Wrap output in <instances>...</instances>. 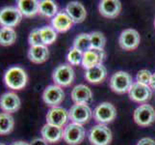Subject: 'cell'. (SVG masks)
I'll use <instances>...</instances> for the list:
<instances>
[{"mask_svg":"<svg viewBox=\"0 0 155 145\" xmlns=\"http://www.w3.org/2000/svg\"><path fill=\"white\" fill-rule=\"evenodd\" d=\"M30 145H48V143H47L44 138H41V137H38V138H34L33 140H32L30 143Z\"/></svg>","mask_w":155,"mask_h":145,"instance_id":"cell-34","label":"cell"},{"mask_svg":"<svg viewBox=\"0 0 155 145\" xmlns=\"http://www.w3.org/2000/svg\"><path fill=\"white\" fill-rule=\"evenodd\" d=\"M40 35L42 41V44L45 46H50L57 39V32L52 26H44L40 28Z\"/></svg>","mask_w":155,"mask_h":145,"instance_id":"cell-28","label":"cell"},{"mask_svg":"<svg viewBox=\"0 0 155 145\" xmlns=\"http://www.w3.org/2000/svg\"><path fill=\"white\" fill-rule=\"evenodd\" d=\"M137 145H155V140L150 137H143L139 140Z\"/></svg>","mask_w":155,"mask_h":145,"instance_id":"cell-33","label":"cell"},{"mask_svg":"<svg viewBox=\"0 0 155 145\" xmlns=\"http://www.w3.org/2000/svg\"><path fill=\"white\" fill-rule=\"evenodd\" d=\"M141 37L135 29H125L120 33L119 43L122 50H134L140 45Z\"/></svg>","mask_w":155,"mask_h":145,"instance_id":"cell-11","label":"cell"},{"mask_svg":"<svg viewBox=\"0 0 155 145\" xmlns=\"http://www.w3.org/2000/svg\"><path fill=\"white\" fill-rule=\"evenodd\" d=\"M51 24L56 32L64 33L71 28L73 21L66 12H60L52 19Z\"/></svg>","mask_w":155,"mask_h":145,"instance_id":"cell-18","label":"cell"},{"mask_svg":"<svg viewBox=\"0 0 155 145\" xmlns=\"http://www.w3.org/2000/svg\"><path fill=\"white\" fill-rule=\"evenodd\" d=\"M105 52L104 50H88L87 52L83 53V59H82V66L85 69H90L94 66L99 65V64H102V62L105 59Z\"/></svg>","mask_w":155,"mask_h":145,"instance_id":"cell-16","label":"cell"},{"mask_svg":"<svg viewBox=\"0 0 155 145\" xmlns=\"http://www.w3.org/2000/svg\"><path fill=\"white\" fill-rule=\"evenodd\" d=\"M73 47L80 50L83 53L87 52L90 50H92L90 34H87V33L79 34L73 41Z\"/></svg>","mask_w":155,"mask_h":145,"instance_id":"cell-27","label":"cell"},{"mask_svg":"<svg viewBox=\"0 0 155 145\" xmlns=\"http://www.w3.org/2000/svg\"><path fill=\"white\" fill-rule=\"evenodd\" d=\"M11 145H30V144L27 143V142H25V141H22V140H18V141L13 142Z\"/></svg>","mask_w":155,"mask_h":145,"instance_id":"cell-36","label":"cell"},{"mask_svg":"<svg viewBox=\"0 0 155 145\" xmlns=\"http://www.w3.org/2000/svg\"><path fill=\"white\" fill-rule=\"evenodd\" d=\"M66 13L69 16L73 23H81L86 19L87 12L86 9L78 1L69 2L66 7Z\"/></svg>","mask_w":155,"mask_h":145,"instance_id":"cell-17","label":"cell"},{"mask_svg":"<svg viewBox=\"0 0 155 145\" xmlns=\"http://www.w3.org/2000/svg\"><path fill=\"white\" fill-rule=\"evenodd\" d=\"M132 84V77L124 71L115 73L110 78V88L117 94L128 92Z\"/></svg>","mask_w":155,"mask_h":145,"instance_id":"cell-3","label":"cell"},{"mask_svg":"<svg viewBox=\"0 0 155 145\" xmlns=\"http://www.w3.org/2000/svg\"><path fill=\"white\" fill-rule=\"evenodd\" d=\"M17 41V32L14 28L0 27V46L10 47Z\"/></svg>","mask_w":155,"mask_h":145,"instance_id":"cell-26","label":"cell"},{"mask_svg":"<svg viewBox=\"0 0 155 145\" xmlns=\"http://www.w3.org/2000/svg\"><path fill=\"white\" fill-rule=\"evenodd\" d=\"M129 97L136 103H146L149 101L152 96V90L150 86L143 83L134 82L129 89Z\"/></svg>","mask_w":155,"mask_h":145,"instance_id":"cell-12","label":"cell"},{"mask_svg":"<svg viewBox=\"0 0 155 145\" xmlns=\"http://www.w3.org/2000/svg\"><path fill=\"white\" fill-rule=\"evenodd\" d=\"M15 127V119L14 117L6 113L1 112L0 113V136H6L12 133Z\"/></svg>","mask_w":155,"mask_h":145,"instance_id":"cell-25","label":"cell"},{"mask_svg":"<svg viewBox=\"0 0 155 145\" xmlns=\"http://www.w3.org/2000/svg\"><path fill=\"white\" fill-rule=\"evenodd\" d=\"M69 118L68 111L63 107H52L46 114V124L63 128Z\"/></svg>","mask_w":155,"mask_h":145,"instance_id":"cell-13","label":"cell"},{"mask_svg":"<svg viewBox=\"0 0 155 145\" xmlns=\"http://www.w3.org/2000/svg\"><path fill=\"white\" fill-rule=\"evenodd\" d=\"M0 145H6V144H4V143H1V142H0Z\"/></svg>","mask_w":155,"mask_h":145,"instance_id":"cell-37","label":"cell"},{"mask_svg":"<svg viewBox=\"0 0 155 145\" xmlns=\"http://www.w3.org/2000/svg\"><path fill=\"white\" fill-rule=\"evenodd\" d=\"M65 99V93L62 87L58 85H48L42 93V100L45 104L51 107H57Z\"/></svg>","mask_w":155,"mask_h":145,"instance_id":"cell-10","label":"cell"},{"mask_svg":"<svg viewBox=\"0 0 155 145\" xmlns=\"http://www.w3.org/2000/svg\"><path fill=\"white\" fill-rule=\"evenodd\" d=\"M21 105L19 97L15 92H6L0 97V109L4 112L12 114L17 112Z\"/></svg>","mask_w":155,"mask_h":145,"instance_id":"cell-14","label":"cell"},{"mask_svg":"<svg viewBox=\"0 0 155 145\" xmlns=\"http://www.w3.org/2000/svg\"><path fill=\"white\" fill-rule=\"evenodd\" d=\"M154 27H155V19H154Z\"/></svg>","mask_w":155,"mask_h":145,"instance_id":"cell-38","label":"cell"},{"mask_svg":"<svg viewBox=\"0 0 155 145\" xmlns=\"http://www.w3.org/2000/svg\"><path fill=\"white\" fill-rule=\"evenodd\" d=\"M67 59L68 63L72 66H78L79 64L82 63V59H83V52L80 50H76V48L72 47L69 52L68 53Z\"/></svg>","mask_w":155,"mask_h":145,"instance_id":"cell-30","label":"cell"},{"mask_svg":"<svg viewBox=\"0 0 155 145\" xmlns=\"http://www.w3.org/2000/svg\"><path fill=\"white\" fill-rule=\"evenodd\" d=\"M39 14L45 18H54L58 14L57 4L52 0H42L39 3Z\"/></svg>","mask_w":155,"mask_h":145,"instance_id":"cell-24","label":"cell"},{"mask_svg":"<svg viewBox=\"0 0 155 145\" xmlns=\"http://www.w3.org/2000/svg\"><path fill=\"white\" fill-rule=\"evenodd\" d=\"M39 3L37 0H18L17 7L23 17L32 18L39 14Z\"/></svg>","mask_w":155,"mask_h":145,"instance_id":"cell-23","label":"cell"},{"mask_svg":"<svg viewBox=\"0 0 155 145\" xmlns=\"http://www.w3.org/2000/svg\"><path fill=\"white\" fill-rule=\"evenodd\" d=\"M94 118L99 124H107L110 123L117 117V109L116 107L110 103H101L98 105L94 110Z\"/></svg>","mask_w":155,"mask_h":145,"instance_id":"cell-7","label":"cell"},{"mask_svg":"<svg viewBox=\"0 0 155 145\" xmlns=\"http://www.w3.org/2000/svg\"><path fill=\"white\" fill-rule=\"evenodd\" d=\"M98 10L104 18L115 19L120 13L121 3L119 0H103L99 3Z\"/></svg>","mask_w":155,"mask_h":145,"instance_id":"cell-15","label":"cell"},{"mask_svg":"<svg viewBox=\"0 0 155 145\" xmlns=\"http://www.w3.org/2000/svg\"><path fill=\"white\" fill-rule=\"evenodd\" d=\"M23 16L17 6H6L0 9V26L15 28L21 22Z\"/></svg>","mask_w":155,"mask_h":145,"instance_id":"cell-2","label":"cell"},{"mask_svg":"<svg viewBox=\"0 0 155 145\" xmlns=\"http://www.w3.org/2000/svg\"><path fill=\"white\" fill-rule=\"evenodd\" d=\"M106 77H107V70L102 64H99V65L88 69L86 71V74H85V78L87 79V81L94 84L102 82L106 78Z\"/></svg>","mask_w":155,"mask_h":145,"instance_id":"cell-21","label":"cell"},{"mask_svg":"<svg viewBox=\"0 0 155 145\" xmlns=\"http://www.w3.org/2000/svg\"><path fill=\"white\" fill-rule=\"evenodd\" d=\"M90 38H91L92 48L100 50H104V47L106 45V38L101 32H98V31L92 32V33L90 34Z\"/></svg>","mask_w":155,"mask_h":145,"instance_id":"cell-29","label":"cell"},{"mask_svg":"<svg viewBox=\"0 0 155 145\" xmlns=\"http://www.w3.org/2000/svg\"><path fill=\"white\" fill-rule=\"evenodd\" d=\"M149 85H150V88L151 89H154L155 90V73L152 74L151 80H150V83H149Z\"/></svg>","mask_w":155,"mask_h":145,"instance_id":"cell-35","label":"cell"},{"mask_svg":"<svg viewBox=\"0 0 155 145\" xmlns=\"http://www.w3.org/2000/svg\"><path fill=\"white\" fill-rule=\"evenodd\" d=\"M92 97V90L84 84L76 85L71 91V99L75 104H87Z\"/></svg>","mask_w":155,"mask_h":145,"instance_id":"cell-22","label":"cell"},{"mask_svg":"<svg viewBox=\"0 0 155 145\" xmlns=\"http://www.w3.org/2000/svg\"><path fill=\"white\" fill-rule=\"evenodd\" d=\"M151 77H152V74L149 71H147V70H141V71H139L137 74V77H136L137 82L148 85L150 83Z\"/></svg>","mask_w":155,"mask_h":145,"instance_id":"cell-32","label":"cell"},{"mask_svg":"<svg viewBox=\"0 0 155 145\" xmlns=\"http://www.w3.org/2000/svg\"><path fill=\"white\" fill-rule=\"evenodd\" d=\"M27 56L32 63L41 64L45 63L49 57V50L46 46H38V47H30Z\"/></svg>","mask_w":155,"mask_h":145,"instance_id":"cell-20","label":"cell"},{"mask_svg":"<svg viewBox=\"0 0 155 145\" xmlns=\"http://www.w3.org/2000/svg\"><path fill=\"white\" fill-rule=\"evenodd\" d=\"M74 74L73 69L71 65L64 64V65L58 66L52 74V79L55 85L60 87H68L69 86L74 80Z\"/></svg>","mask_w":155,"mask_h":145,"instance_id":"cell-4","label":"cell"},{"mask_svg":"<svg viewBox=\"0 0 155 145\" xmlns=\"http://www.w3.org/2000/svg\"><path fill=\"white\" fill-rule=\"evenodd\" d=\"M63 129L49 124H45L41 128V135L47 143H57L63 138Z\"/></svg>","mask_w":155,"mask_h":145,"instance_id":"cell-19","label":"cell"},{"mask_svg":"<svg viewBox=\"0 0 155 145\" xmlns=\"http://www.w3.org/2000/svg\"><path fill=\"white\" fill-rule=\"evenodd\" d=\"M28 43L30 47H38V46H42V41L40 35V29L35 28L33 29L28 36Z\"/></svg>","mask_w":155,"mask_h":145,"instance_id":"cell-31","label":"cell"},{"mask_svg":"<svg viewBox=\"0 0 155 145\" xmlns=\"http://www.w3.org/2000/svg\"><path fill=\"white\" fill-rule=\"evenodd\" d=\"M134 121L141 127H147L155 121V109L147 104L140 105L134 111Z\"/></svg>","mask_w":155,"mask_h":145,"instance_id":"cell-9","label":"cell"},{"mask_svg":"<svg viewBox=\"0 0 155 145\" xmlns=\"http://www.w3.org/2000/svg\"><path fill=\"white\" fill-rule=\"evenodd\" d=\"M89 140L92 145H109L112 141V132L106 125H95L90 130Z\"/></svg>","mask_w":155,"mask_h":145,"instance_id":"cell-5","label":"cell"},{"mask_svg":"<svg viewBox=\"0 0 155 145\" xmlns=\"http://www.w3.org/2000/svg\"><path fill=\"white\" fill-rule=\"evenodd\" d=\"M5 85L14 91L23 89L28 82V76L24 69L18 66H13L9 68L4 74Z\"/></svg>","mask_w":155,"mask_h":145,"instance_id":"cell-1","label":"cell"},{"mask_svg":"<svg viewBox=\"0 0 155 145\" xmlns=\"http://www.w3.org/2000/svg\"><path fill=\"white\" fill-rule=\"evenodd\" d=\"M86 132L82 125L71 123L64 129L63 139L68 145H78L84 140Z\"/></svg>","mask_w":155,"mask_h":145,"instance_id":"cell-6","label":"cell"},{"mask_svg":"<svg viewBox=\"0 0 155 145\" xmlns=\"http://www.w3.org/2000/svg\"><path fill=\"white\" fill-rule=\"evenodd\" d=\"M68 115L72 123L83 125L91 120L93 117V111L87 104H75L71 107Z\"/></svg>","mask_w":155,"mask_h":145,"instance_id":"cell-8","label":"cell"}]
</instances>
